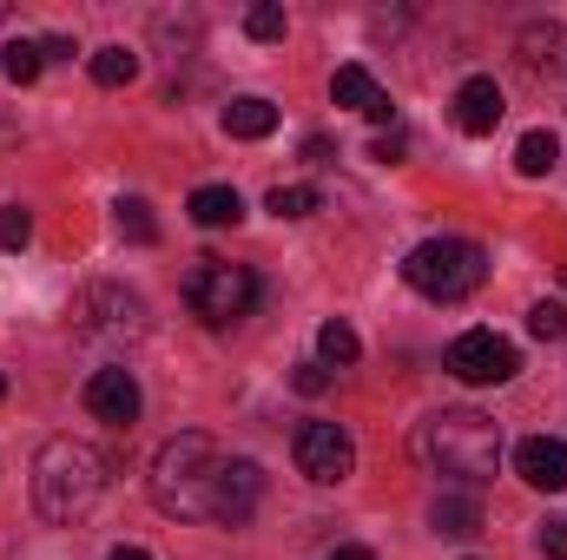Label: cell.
Wrapping results in <instances>:
<instances>
[{
  "instance_id": "d4e9b609",
  "label": "cell",
  "mask_w": 567,
  "mask_h": 560,
  "mask_svg": "<svg viewBox=\"0 0 567 560\" xmlns=\"http://www.w3.org/2000/svg\"><path fill=\"white\" fill-rule=\"evenodd\" d=\"M245 33H251V40H284V7L258 0V7L245 13Z\"/></svg>"
},
{
  "instance_id": "484cf974",
  "label": "cell",
  "mask_w": 567,
  "mask_h": 560,
  "mask_svg": "<svg viewBox=\"0 0 567 560\" xmlns=\"http://www.w3.org/2000/svg\"><path fill=\"white\" fill-rule=\"evenodd\" d=\"M27 238H33V218H27V205H7V211H0V245H7V251H20Z\"/></svg>"
},
{
  "instance_id": "7402d4cb",
  "label": "cell",
  "mask_w": 567,
  "mask_h": 560,
  "mask_svg": "<svg viewBox=\"0 0 567 560\" xmlns=\"http://www.w3.org/2000/svg\"><path fill=\"white\" fill-rule=\"evenodd\" d=\"M93 80H100V86L140 80V53H133V46H100V53H93Z\"/></svg>"
},
{
  "instance_id": "52a82bcc",
  "label": "cell",
  "mask_w": 567,
  "mask_h": 560,
  "mask_svg": "<svg viewBox=\"0 0 567 560\" xmlns=\"http://www.w3.org/2000/svg\"><path fill=\"white\" fill-rule=\"evenodd\" d=\"M290 455H297V475L317 481V488H337V481L357 475V442H350L343 422H303L297 442H290Z\"/></svg>"
},
{
  "instance_id": "ac0fdd59",
  "label": "cell",
  "mask_w": 567,
  "mask_h": 560,
  "mask_svg": "<svg viewBox=\"0 0 567 560\" xmlns=\"http://www.w3.org/2000/svg\"><path fill=\"white\" fill-rule=\"evenodd\" d=\"M561 165V139L555 133H522V145H515V172L522 178H548Z\"/></svg>"
},
{
  "instance_id": "30bf717a",
  "label": "cell",
  "mask_w": 567,
  "mask_h": 560,
  "mask_svg": "<svg viewBox=\"0 0 567 560\" xmlns=\"http://www.w3.org/2000/svg\"><path fill=\"white\" fill-rule=\"evenodd\" d=\"M502 113H508V100H502V86H495L488 73H475V80L455 86V126H462L468 139H488V133L502 126Z\"/></svg>"
},
{
  "instance_id": "836d02e7",
  "label": "cell",
  "mask_w": 567,
  "mask_h": 560,
  "mask_svg": "<svg viewBox=\"0 0 567 560\" xmlns=\"http://www.w3.org/2000/svg\"><path fill=\"white\" fill-rule=\"evenodd\" d=\"M0 396H7V376H0Z\"/></svg>"
},
{
  "instance_id": "9c48e42d",
  "label": "cell",
  "mask_w": 567,
  "mask_h": 560,
  "mask_svg": "<svg viewBox=\"0 0 567 560\" xmlns=\"http://www.w3.org/2000/svg\"><path fill=\"white\" fill-rule=\"evenodd\" d=\"M258 501H265V468L245 462V455H231L218 468V488H212V521L218 528H245L258 515Z\"/></svg>"
},
{
  "instance_id": "2e32d148",
  "label": "cell",
  "mask_w": 567,
  "mask_h": 560,
  "mask_svg": "<svg viewBox=\"0 0 567 560\" xmlns=\"http://www.w3.org/2000/svg\"><path fill=\"white\" fill-rule=\"evenodd\" d=\"M185 211H192V225H205V231H218V225H238V218H245V198H238L231 185H198Z\"/></svg>"
},
{
  "instance_id": "44dd1931",
  "label": "cell",
  "mask_w": 567,
  "mask_h": 560,
  "mask_svg": "<svg viewBox=\"0 0 567 560\" xmlns=\"http://www.w3.org/2000/svg\"><path fill=\"white\" fill-rule=\"evenodd\" d=\"M113 225H120V238H133V245H158V218H152L145 198H120V205H113Z\"/></svg>"
},
{
  "instance_id": "4316f807",
  "label": "cell",
  "mask_w": 567,
  "mask_h": 560,
  "mask_svg": "<svg viewBox=\"0 0 567 560\" xmlns=\"http://www.w3.org/2000/svg\"><path fill=\"white\" fill-rule=\"evenodd\" d=\"M535 548L548 560H567V521H542V535H535Z\"/></svg>"
},
{
  "instance_id": "4dcf8cb0",
  "label": "cell",
  "mask_w": 567,
  "mask_h": 560,
  "mask_svg": "<svg viewBox=\"0 0 567 560\" xmlns=\"http://www.w3.org/2000/svg\"><path fill=\"white\" fill-rule=\"evenodd\" d=\"M40 53H47V60H73V40H60V33H47V40H40Z\"/></svg>"
},
{
  "instance_id": "277c9868",
  "label": "cell",
  "mask_w": 567,
  "mask_h": 560,
  "mask_svg": "<svg viewBox=\"0 0 567 560\" xmlns=\"http://www.w3.org/2000/svg\"><path fill=\"white\" fill-rule=\"evenodd\" d=\"M403 283L423 290L429 303H462V297H475L488 283V258L468 238H423L403 258Z\"/></svg>"
},
{
  "instance_id": "6da1fadb",
  "label": "cell",
  "mask_w": 567,
  "mask_h": 560,
  "mask_svg": "<svg viewBox=\"0 0 567 560\" xmlns=\"http://www.w3.org/2000/svg\"><path fill=\"white\" fill-rule=\"evenodd\" d=\"M410 448H416V462H423L442 488H468L475 495L502 468V422L482 416V409H435L416 428Z\"/></svg>"
},
{
  "instance_id": "ba28073f",
  "label": "cell",
  "mask_w": 567,
  "mask_h": 560,
  "mask_svg": "<svg viewBox=\"0 0 567 560\" xmlns=\"http://www.w3.org/2000/svg\"><path fill=\"white\" fill-rule=\"evenodd\" d=\"M449 376H462V383H475V390H488V383H508L515 370H522V356H515V343L508 336H495V330H462L455 343H449Z\"/></svg>"
},
{
  "instance_id": "d6986e66",
  "label": "cell",
  "mask_w": 567,
  "mask_h": 560,
  "mask_svg": "<svg viewBox=\"0 0 567 560\" xmlns=\"http://www.w3.org/2000/svg\"><path fill=\"white\" fill-rule=\"evenodd\" d=\"M317 356H323L330 370H350V363L363 356V343H357V330H350L343 317H330V323L317 330Z\"/></svg>"
},
{
  "instance_id": "7c38bea8",
  "label": "cell",
  "mask_w": 567,
  "mask_h": 560,
  "mask_svg": "<svg viewBox=\"0 0 567 560\" xmlns=\"http://www.w3.org/2000/svg\"><path fill=\"white\" fill-rule=\"evenodd\" d=\"M86 409L100 422H140V383H133V370H93L86 376Z\"/></svg>"
},
{
  "instance_id": "e0dca14e",
  "label": "cell",
  "mask_w": 567,
  "mask_h": 560,
  "mask_svg": "<svg viewBox=\"0 0 567 560\" xmlns=\"http://www.w3.org/2000/svg\"><path fill=\"white\" fill-rule=\"evenodd\" d=\"M561 46H567V27H528L522 33V66L528 73H555L561 66Z\"/></svg>"
},
{
  "instance_id": "d6a6232c",
  "label": "cell",
  "mask_w": 567,
  "mask_h": 560,
  "mask_svg": "<svg viewBox=\"0 0 567 560\" xmlns=\"http://www.w3.org/2000/svg\"><path fill=\"white\" fill-rule=\"evenodd\" d=\"M113 560H152L145 548H113Z\"/></svg>"
},
{
  "instance_id": "83f0119b",
  "label": "cell",
  "mask_w": 567,
  "mask_h": 560,
  "mask_svg": "<svg viewBox=\"0 0 567 560\" xmlns=\"http://www.w3.org/2000/svg\"><path fill=\"white\" fill-rule=\"evenodd\" d=\"M403 152H410V139H403V133H383V139L370 145V158H377V165H403Z\"/></svg>"
},
{
  "instance_id": "4fadbf2b",
  "label": "cell",
  "mask_w": 567,
  "mask_h": 560,
  "mask_svg": "<svg viewBox=\"0 0 567 560\" xmlns=\"http://www.w3.org/2000/svg\"><path fill=\"white\" fill-rule=\"evenodd\" d=\"M330 100H337V106H350V113H363V120H377V126H390V93H383L363 66H337Z\"/></svg>"
},
{
  "instance_id": "603a6c76",
  "label": "cell",
  "mask_w": 567,
  "mask_h": 560,
  "mask_svg": "<svg viewBox=\"0 0 567 560\" xmlns=\"http://www.w3.org/2000/svg\"><path fill=\"white\" fill-rule=\"evenodd\" d=\"M323 205V191L317 185H278L271 198H265V211H278V218H310Z\"/></svg>"
},
{
  "instance_id": "8992f818",
  "label": "cell",
  "mask_w": 567,
  "mask_h": 560,
  "mask_svg": "<svg viewBox=\"0 0 567 560\" xmlns=\"http://www.w3.org/2000/svg\"><path fill=\"white\" fill-rule=\"evenodd\" d=\"M73 330L93 343H140L145 336V303L126 283H86L73 297Z\"/></svg>"
},
{
  "instance_id": "f1b7e54d",
  "label": "cell",
  "mask_w": 567,
  "mask_h": 560,
  "mask_svg": "<svg viewBox=\"0 0 567 560\" xmlns=\"http://www.w3.org/2000/svg\"><path fill=\"white\" fill-rule=\"evenodd\" d=\"M290 383H297L303 396H323V390H330V370H323V363H303V370H297Z\"/></svg>"
},
{
  "instance_id": "5bb4252c",
  "label": "cell",
  "mask_w": 567,
  "mask_h": 560,
  "mask_svg": "<svg viewBox=\"0 0 567 560\" xmlns=\"http://www.w3.org/2000/svg\"><path fill=\"white\" fill-rule=\"evenodd\" d=\"M429 528L449 535V541H468V535L482 528V501H475L468 488H442V495L429 501Z\"/></svg>"
},
{
  "instance_id": "5b68a950",
  "label": "cell",
  "mask_w": 567,
  "mask_h": 560,
  "mask_svg": "<svg viewBox=\"0 0 567 560\" xmlns=\"http://www.w3.org/2000/svg\"><path fill=\"white\" fill-rule=\"evenodd\" d=\"M258 303V271L251 265H231V258H198L192 278H185V310L205 323V330H225L238 317H251Z\"/></svg>"
},
{
  "instance_id": "7a4b0ae2",
  "label": "cell",
  "mask_w": 567,
  "mask_h": 560,
  "mask_svg": "<svg viewBox=\"0 0 567 560\" xmlns=\"http://www.w3.org/2000/svg\"><path fill=\"white\" fill-rule=\"evenodd\" d=\"M106 495V455L93 442H73V435H53L40 455H33V508L53 521V528H73L100 508Z\"/></svg>"
},
{
  "instance_id": "cb8c5ba5",
  "label": "cell",
  "mask_w": 567,
  "mask_h": 560,
  "mask_svg": "<svg viewBox=\"0 0 567 560\" xmlns=\"http://www.w3.org/2000/svg\"><path fill=\"white\" fill-rule=\"evenodd\" d=\"M528 336H542V343H561V336H567V303H561V297H542V303L528 310Z\"/></svg>"
},
{
  "instance_id": "9a60e30c",
  "label": "cell",
  "mask_w": 567,
  "mask_h": 560,
  "mask_svg": "<svg viewBox=\"0 0 567 560\" xmlns=\"http://www.w3.org/2000/svg\"><path fill=\"white\" fill-rule=\"evenodd\" d=\"M225 133H231V139H271V133H278V106L258 100V93H245V100L225 106Z\"/></svg>"
},
{
  "instance_id": "3957f363",
  "label": "cell",
  "mask_w": 567,
  "mask_h": 560,
  "mask_svg": "<svg viewBox=\"0 0 567 560\" xmlns=\"http://www.w3.org/2000/svg\"><path fill=\"white\" fill-rule=\"evenodd\" d=\"M218 442L212 435H172L158 455H152V501L172 515V521H212V488H218Z\"/></svg>"
},
{
  "instance_id": "f546056e",
  "label": "cell",
  "mask_w": 567,
  "mask_h": 560,
  "mask_svg": "<svg viewBox=\"0 0 567 560\" xmlns=\"http://www.w3.org/2000/svg\"><path fill=\"white\" fill-rule=\"evenodd\" d=\"M330 152H337V145L323 139V133H310V139H303V158H310V165H330Z\"/></svg>"
},
{
  "instance_id": "8fae6325",
  "label": "cell",
  "mask_w": 567,
  "mask_h": 560,
  "mask_svg": "<svg viewBox=\"0 0 567 560\" xmlns=\"http://www.w3.org/2000/svg\"><path fill=\"white\" fill-rule=\"evenodd\" d=\"M515 475H522L528 488H542V495H561L567 488V442L561 435H528V442L515 448Z\"/></svg>"
},
{
  "instance_id": "ffe728a7",
  "label": "cell",
  "mask_w": 567,
  "mask_h": 560,
  "mask_svg": "<svg viewBox=\"0 0 567 560\" xmlns=\"http://www.w3.org/2000/svg\"><path fill=\"white\" fill-rule=\"evenodd\" d=\"M40 66H47L40 40H7V46H0V73H7L13 86H33V80H40Z\"/></svg>"
},
{
  "instance_id": "1f68e13d",
  "label": "cell",
  "mask_w": 567,
  "mask_h": 560,
  "mask_svg": "<svg viewBox=\"0 0 567 560\" xmlns=\"http://www.w3.org/2000/svg\"><path fill=\"white\" fill-rule=\"evenodd\" d=\"M323 560H377L370 548H337V554H323Z\"/></svg>"
}]
</instances>
